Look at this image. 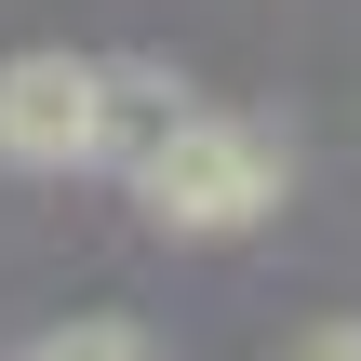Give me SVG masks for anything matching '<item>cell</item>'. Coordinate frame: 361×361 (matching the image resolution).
Listing matches in <instances>:
<instances>
[{"instance_id": "2", "label": "cell", "mask_w": 361, "mask_h": 361, "mask_svg": "<svg viewBox=\"0 0 361 361\" xmlns=\"http://www.w3.org/2000/svg\"><path fill=\"white\" fill-rule=\"evenodd\" d=\"M0 161L13 174H94V54H13L0 67Z\"/></svg>"}, {"instance_id": "1", "label": "cell", "mask_w": 361, "mask_h": 361, "mask_svg": "<svg viewBox=\"0 0 361 361\" xmlns=\"http://www.w3.org/2000/svg\"><path fill=\"white\" fill-rule=\"evenodd\" d=\"M281 188H295V147L241 107H174V134L134 161V201L174 241H241V228L281 214Z\"/></svg>"}, {"instance_id": "4", "label": "cell", "mask_w": 361, "mask_h": 361, "mask_svg": "<svg viewBox=\"0 0 361 361\" xmlns=\"http://www.w3.org/2000/svg\"><path fill=\"white\" fill-rule=\"evenodd\" d=\"M27 361H161V348H147V322H67V335H40Z\"/></svg>"}, {"instance_id": "3", "label": "cell", "mask_w": 361, "mask_h": 361, "mask_svg": "<svg viewBox=\"0 0 361 361\" xmlns=\"http://www.w3.org/2000/svg\"><path fill=\"white\" fill-rule=\"evenodd\" d=\"M174 107H188V80H174V67L94 54V161H107V174H134V161L174 134Z\"/></svg>"}, {"instance_id": "5", "label": "cell", "mask_w": 361, "mask_h": 361, "mask_svg": "<svg viewBox=\"0 0 361 361\" xmlns=\"http://www.w3.org/2000/svg\"><path fill=\"white\" fill-rule=\"evenodd\" d=\"M295 361H361V322H322V335H295Z\"/></svg>"}]
</instances>
